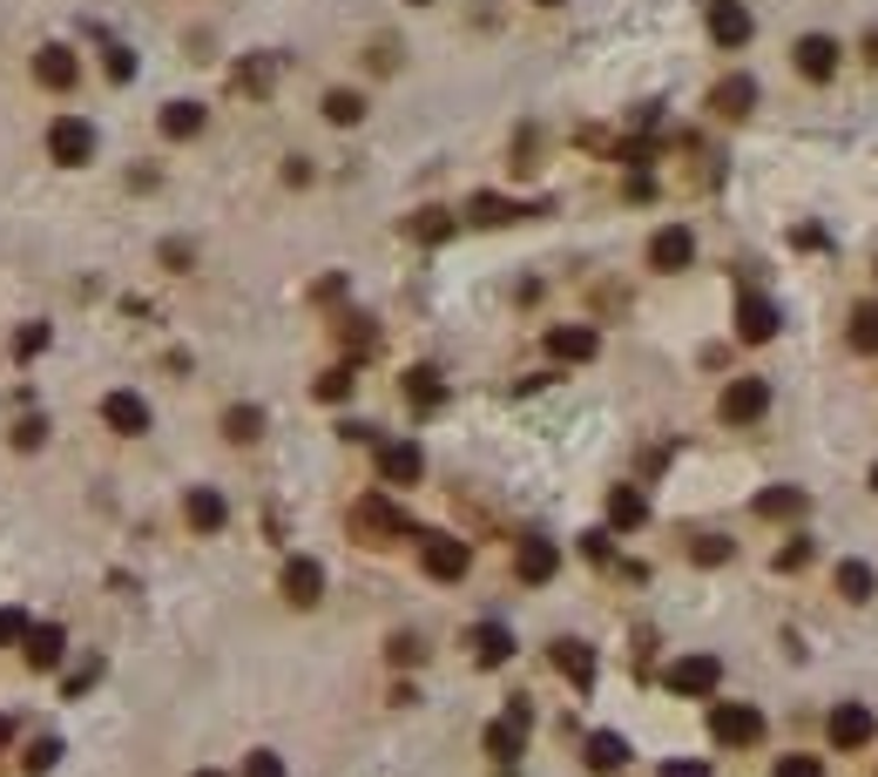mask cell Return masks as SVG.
I'll return each mask as SVG.
<instances>
[{
    "instance_id": "cell-12",
    "label": "cell",
    "mask_w": 878,
    "mask_h": 777,
    "mask_svg": "<svg viewBox=\"0 0 878 777\" xmlns=\"http://www.w3.org/2000/svg\"><path fill=\"white\" fill-rule=\"evenodd\" d=\"M595 352H601V338L588 325H555L548 331V359H561V366H588Z\"/></svg>"
},
{
    "instance_id": "cell-45",
    "label": "cell",
    "mask_w": 878,
    "mask_h": 777,
    "mask_svg": "<svg viewBox=\"0 0 878 777\" xmlns=\"http://www.w3.org/2000/svg\"><path fill=\"white\" fill-rule=\"evenodd\" d=\"M136 74V54L129 48H109V81H129Z\"/></svg>"
},
{
    "instance_id": "cell-36",
    "label": "cell",
    "mask_w": 878,
    "mask_h": 777,
    "mask_svg": "<svg viewBox=\"0 0 878 777\" xmlns=\"http://www.w3.org/2000/svg\"><path fill=\"white\" fill-rule=\"evenodd\" d=\"M770 777H825V764H818V757H805V750H790V757H777V764H770Z\"/></svg>"
},
{
    "instance_id": "cell-4",
    "label": "cell",
    "mask_w": 878,
    "mask_h": 777,
    "mask_svg": "<svg viewBox=\"0 0 878 777\" xmlns=\"http://www.w3.org/2000/svg\"><path fill=\"white\" fill-rule=\"evenodd\" d=\"M662 683L676 689V697H710V689L724 683V663H717V656H676V663L662 669Z\"/></svg>"
},
{
    "instance_id": "cell-26",
    "label": "cell",
    "mask_w": 878,
    "mask_h": 777,
    "mask_svg": "<svg viewBox=\"0 0 878 777\" xmlns=\"http://www.w3.org/2000/svg\"><path fill=\"white\" fill-rule=\"evenodd\" d=\"M162 136H169V142L203 136V102H169V109H162Z\"/></svg>"
},
{
    "instance_id": "cell-23",
    "label": "cell",
    "mask_w": 878,
    "mask_h": 777,
    "mask_svg": "<svg viewBox=\"0 0 878 777\" xmlns=\"http://www.w3.org/2000/svg\"><path fill=\"white\" fill-rule=\"evenodd\" d=\"M467 649H473V663H480V669H500V663L513 656V636H507L500 622H480V629L467 636Z\"/></svg>"
},
{
    "instance_id": "cell-52",
    "label": "cell",
    "mask_w": 878,
    "mask_h": 777,
    "mask_svg": "<svg viewBox=\"0 0 878 777\" xmlns=\"http://www.w3.org/2000/svg\"><path fill=\"white\" fill-rule=\"evenodd\" d=\"M197 777H223V770H197Z\"/></svg>"
},
{
    "instance_id": "cell-8",
    "label": "cell",
    "mask_w": 878,
    "mask_h": 777,
    "mask_svg": "<svg viewBox=\"0 0 878 777\" xmlns=\"http://www.w3.org/2000/svg\"><path fill=\"white\" fill-rule=\"evenodd\" d=\"M48 156H54L61 169H81L88 156H96V129H88V122H74V116H61V122L48 129Z\"/></svg>"
},
{
    "instance_id": "cell-48",
    "label": "cell",
    "mask_w": 878,
    "mask_h": 777,
    "mask_svg": "<svg viewBox=\"0 0 878 777\" xmlns=\"http://www.w3.org/2000/svg\"><path fill=\"white\" fill-rule=\"evenodd\" d=\"M581 555L588 561H608V535H581Z\"/></svg>"
},
{
    "instance_id": "cell-20",
    "label": "cell",
    "mask_w": 878,
    "mask_h": 777,
    "mask_svg": "<svg viewBox=\"0 0 878 777\" xmlns=\"http://www.w3.org/2000/svg\"><path fill=\"white\" fill-rule=\"evenodd\" d=\"M737 338H744V345L777 338V305H770V298H744V305H737Z\"/></svg>"
},
{
    "instance_id": "cell-27",
    "label": "cell",
    "mask_w": 878,
    "mask_h": 777,
    "mask_svg": "<svg viewBox=\"0 0 878 777\" xmlns=\"http://www.w3.org/2000/svg\"><path fill=\"white\" fill-rule=\"evenodd\" d=\"M622 764H629V744L615 737V730H595V737H588V770L608 777V770H622Z\"/></svg>"
},
{
    "instance_id": "cell-42",
    "label": "cell",
    "mask_w": 878,
    "mask_h": 777,
    "mask_svg": "<svg viewBox=\"0 0 878 777\" xmlns=\"http://www.w3.org/2000/svg\"><path fill=\"white\" fill-rule=\"evenodd\" d=\"M237 89H271V61H250V68H237Z\"/></svg>"
},
{
    "instance_id": "cell-2",
    "label": "cell",
    "mask_w": 878,
    "mask_h": 777,
    "mask_svg": "<svg viewBox=\"0 0 878 777\" xmlns=\"http://www.w3.org/2000/svg\"><path fill=\"white\" fill-rule=\"evenodd\" d=\"M710 737L730 744V750H750V744H764V710L757 704H717L710 710Z\"/></svg>"
},
{
    "instance_id": "cell-32",
    "label": "cell",
    "mask_w": 878,
    "mask_h": 777,
    "mask_svg": "<svg viewBox=\"0 0 878 777\" xmlns=\"http://www.w3.org/2000/svg\"><path fill=\"white\" fill-rule=\"evenodd\" d=\"M223 434H230L237 447H250V440L263 434V412H257V406H230V412H223Z\"/></svg>"
},
{
    "instance_id": "cell-34",
    "label": "cell",
    "mask_w": 878,
    "mask_h": 777,
    "mask_svg": "<svg viewBox=\"0 0 878 777\" xmlns=\"http://www.w3.org/2000/svg\"><path fill=\"white\" fill-rule=\"evenodd\" d=\"M689 561L717 568V561H730V541H724V535H696V541H689Z\"/></svg>"
},
{
    "instance_id": "cell-24",
    "label": "cell",
    "mask_w": 878,
    "mask_h": 777,
    "mask_svg": "<svg viewBox=\"0 0 878 777\" xmlns=\"http://www.w3.org/2000/svg\"><path fill=\"white\" fill-rule=\"evenodd\" d=\"M805 514V487H764L757 494V521H798Z\"/></svg>"
},
{
    "instance_id": "cell-51",
    "label": "cell",
    "mask_w": 878,
    "mask_h": 777,
    "mask_svg": "<svg viewBox=\"0 0 878 777\" xmlns=\"http://www.w3.org/2000/svg\"><path fill=\"white\" fill-rule=\"evenodd\" d=\"M871 494H878V467H871Z\"/></svg>"
},
{
    "instance_id": "cell-38",
    "label": "cell",
    "mask_w": 878,
    "mask_h": 777,
    "mask_svg": "<svg viewBox=\"0 0 878 777\" xmlns=\"http://www.w3.org/2000/svg\"><path fill=\"white\" fill-rule=\"evenodd\" d=\"M243 777H291V770H285L278 750H250V757H243Z\"/></svg>"
},
{
    "instance_id": "cell-37",
    "label": "cell",
    "mask_w": 878,
    "mask_h": 777,
    "mask_svg": "<svg viewBox=\"0 0 878 777\" xmlns=\"http://www.w3.org/2000/svg\"><path fill=\"white\" fill-rule=\"evenodd\" d=\"M351 366H331V372H318V399H351Z\"/></svg>"
},
{
    "instance_id": "cell-21",
    "label": "cell",
    "mask_w": 878,
    "mask_h": 777,
    "mask_svg": "<svg viewBox=\"0 0 878 777\" xmlns=\"http://www.w3.org/2000/svg\"><path fill=\"white\" fill-rule=\"evenodd\" d=\"M548 656H555V669H561V676H568L575 689H588V683H595V649H588V642H575V636H561V642H555Z\"/></svg>"
},
{
    "instance_id": "cell-1",
    "label": "cell",
    "mask_w": 878,
    "mask_h": 777,
    "mask_svg": "<svg viewBox=\"0 0 878 777\" xmlns=\"http://www.w3.org/2000/svg\"><path fill=\"white\" fill-rule=\"evenodd\" d=\"M351 535L372 541V548H379V541H399V535H406V514H399L386 494H366L359 507H351Z\"/></svg>"
},
{
    "instance_id": "cell-47",
    "label": "cell",
    "mask_w": 878,
    "mask_h": 777,
    "mask_svg": "<svg viewBox=\"0 0 878 777\" xmlns=\"http://www.w3.org/2000/svg\"><path fill=\"white\" fill-rule=\"evenodd\" d=\"M419 656H426V649H419L412 636H392V663H419Z\"/></svg>"
},
{
    "instance_id": "cell-35",
    "label": "cell",
    "mask_w": 878,
    "mask_h": 777,
    "mask_svg": "<svg viewBox=\"0 0 878 777\" xmlns=\"http://www.w3.org/2000/svg\"><path fill=\"white\" fill-rule=\"evenodd\" d=\"M447 230H453V217H447V210H419V217H412V237H419V243H439Z\"/></svg>"
},
{
    "instance_id": "cell-29",
    "label": "cell",
    "mask_w": 878,
    "mask_h": 777,
    "mask_svg": "<svg viewBox=\"0 0 878 777\" xmlns=\"http://www.w3.org/2000/svg\"><path fill=\"white\" fill-rule=\"evenodd\" d=\"M871 588H878V575L865 561H838V595L845 601H871Z\"/></svg>"
},
{
    "instance_id": "cell-9",
    "label": "cell",
    "mask_w": 878,
    "mask_h": 777,
    "mask_svg": "<svg viewBox=\"0 0 878 777\" xmlns=\"http://www.w3.org/2000/svg\"><path fill=\"white\" fill-rule=\"evenodd\" d=\"M825 737H831V750H865L871 744V710L865 704H838L831 724H825Z\"/></svg>"
},
{
    "instance_id": "cell-31",
    "label": "cell",
    "mask_w": 878,
    "mask_h": 777,
    "mask_svg": "<svg viewBox=\"0 0 878 777\" xmlns=\"http://www.w3.org/2000/svg\"><path fill=\"white\" fill-rule=\"evenodd\" d=\"M467 217L473 223H513V217H535V210H527V203H500V197H473Z\"/></svg>"
},
{
    "instance_id": "cell-44",
    "label": "cell",
    "mask_w": 878,
    "mask_h": 777,
    "mask_svg": "<svg viewBox=\"0 0 878 777\" xmlns=\"http://www.w3.org/2000/svg\"><path fill=\"white\" fill-rule=\"evenodd\" d=\"M41 440H48V419H21V426H14V447H21V454L41 447Z\"/></svg>"
},
{
    "instance_id": "cell-43",
    "label": "cell",
    "mask_w": 878,
    "mask_h": 777,
    "mask_svg": "<svg viewBox=\"0 0 878 777\" xmlns=\"http://www.w3.org/2000/svg\"><path fill=\"white\" fill-rule=\"evenodd\" d=\"M21 636H28V616H21V609H0V649L21 642Z\"/></svg>"
},
{
    "instance_id": "cell-11",
    "label": "cell",
    "mask_w": 878,
    "mask_h": 777,
    "mask_svg": "<svg viewBox=\"0 0 878 777\" xmlns=\"http://www.w3.org/2000/svg\"><path fill=\"white\" fill-rule=\"evenodd\" d=\"M318 595H325V568L311 555H291L285 561V601H291V609H311Z\"/></svg>"
},
{
    "instance_id": "cell-18",
    "label": "cell",
    "mask_w": 878,
    "mask_h": 777,
    "mask_svg": "<svg viewBox=\"0 0 878 777\" xmlns=\"http://www.w3.org/2000/svg\"><path fill=\"white\" fill-rule=\"evenodd\" d=\"M61 649H68V636H61L54 622H28V636H21L28 669H54V663H61Z\"/></svg>"
},
{
    "instance_id": "cell-22",
    "label": "cell",
    "mask_w": 878,
    "mask_h": 777,
    "mask_svg": "<svg viewBox=\"0 0 878 777\" xmlns=\"http://www.w3.org/2000/svg\"><path fill=\"white\" fill-rule=\"evenodd\" d=\"M74 74H81V61H74L68 48H41V54H34V81H41V89L61 96V89H74Z\"/></svg>"
},
{
    "instance_id": "cell-15",
    "label": "cell",
    "mask_w": 878,
    "mask_h": 777,
    "mask_svg": "<svg viewBox=\"0 0 878 777\" xmlns=\"http://www.w3.org/2000/svg\"><path fill=\"white\" fill-rule=\"evenodd\" d=\"M102 419L116 426L122 440H142V434H149V399H136V392H109V399H102Z\"/></svg>"
},
{
    "instance_id": "cell-39",
    "label": "cell",
    "mask_w": 878,
    "mask_h": 777,
    "mask_svg": "<svg viewBox=\"0 0 878 777\" xmlns=\"http://www.w3.org/2000/svg\"><path fill=\"white\" fill-rule=\"evenodd\" d=\"M54 757H61V744H54V737H41L21 764H28V777H41V770H54Z\"/></svg>"
},
{
    "instance_id": "cell-5",
    "label": "cell",
    "mask_w": 878,
    "mask_h": 777,
    "mask_svg": "<svg viewBox=\"0 0 878 777\" xmlns=\"http://www.w3.org/2000/svg\"><path fill=\"white\" fill-rule=\"evenodd\" d=\"M527 724H535V710H527V704L513 697V704H507V717H500V724H487V737H480V744H487V757H493V764H513V757H520V744H527Z\"/></svg>"
},
{
    "instance_id": "cell-33",
    "label": "cell",
    "mask_w": 878,
    "mask_h": 777,
    "mask_svg": "<svg viewBox=\"0 0 878 777\" xmlns=\"http://www.w3.org/2000/svg\"><path fill=\"white\" fill-rule=\"evenodd\" d=\"M366 116V96H351V89H331L325 96V122H338V129H351V122H359Z\"/></svg>"
},
{
    "instance_id": "cell-49",
    "label": "cell",
    "mask_w": 878,
    "mask_h": 777,
    "mask_svg": "<svg viewBox=\"0 0 878 777\" xmlns=\"http://www.w3.org/2000/svg\"><path fill=\"white\" fill-rule=\"evenodd\" d=\"M14 744V717H0V750H8Z\"/></svg>"
},
{
    "instance_id": "cell-30",
    "label": "cell",
    "mask_w": 878,
    "mask_h": 777,
    "mask_svg": "<svg viewBox=\"0 0 878 777\" xmlns=\"http://www.w3.org/2000/svg\"><path fill=\"white\" fill-rule=\"evenodd\" d=\"M845 338H851V352H865V359H871V352H878V305H858Z\"/></svg>"
},
{
    "instance_id": "cell-41",
    "label": "cell",
    "mask_w": 878,
    "mask_h": 777,
    "mask_svg": "<svg viewBox=\"0 0 878 777\" xmlns=\"http://www.w3.org/2000/svg\"><path fill=\"white\" fill-rule=\"evenodd\" d=\"M41 345H48V325H21V331H14V352H21V359H34Z\"/></svg>"
},
{
    "instance_id": "cell-50",
    "label": "cell",
    "mask_w": 878,
    "mask_h": 777,
    "mask_svg": "<svg viewBox=\"0 0 878 777\" xmlns=\"http://www.w3.org/2000/svg\"><path fill=\"white\" fill-rule=\"evenodd\" d=\"M535 8H561V0H535Z\"/></svg>"
},
{
    "instance_id": "cell-17",
    "label": "cell",
    "mask_w": 878,
    "mask_h": 777,
    "mask_svg": "<svg viewBox=\"0 0 878 777\" xmlns=\"http://www.w3.org/2000/svg\"><path fill=\"white\" fill-rule=\"evenodd\" d=\"M710 109H717V116H730V122H737V116H750V109H757V81H750V74H724L717 89H710Z\"/></svg>"
},
{
    "instance_id": "cell-10",
    "label": "cell",
    "mask_w": 878,
    "mask_h": 777,
    "mask_svg": "<svg viewBox=\"0 0 878 777\" xmlns=\"http://www.w3.org/2000/svg\"><path fill=\"white\" fill-rule=\"evenodd\" d=\"M750 8H744V0H710V41L717 48H744L750 41Z\"/></svg>"
},
{
    "instance_id": "cell-19",
    "label": "cell",
    "mask_w": 878,
    "mask_h": 777,
    "mask_svg": "<svg viewBox=\"0 0 878 777\" xmlns=\"http://www.w3.org/2000/svg\"><path fill=\"white\" fill-rule=\"evenodd\" d=\"M513 568H520V581H555V568H561V548L555 541H520V555H513Z\"/></svg>"
},
{
    "instance_id": "cell-53",
    "label": "cell",
    "mask_w": 878,
    "mask_h": 777,
    "mask_svg": "<svg viewBox=\"0 0 878 777\" xmlns=\"http://www.w3.org/2000/svg\"><path fill=\"white\" fill-rule=\"evenodd\" d=\"M412 8H426V0H412Z\"/></svg>"
},
{
    "instance_id": "cell-7",
    "label": "cell",
    "mask_w": 878,
    "mask_h": 777,
    "mask_svg": "<svg viewBox=\"0 0 878 777\" xmlns=\"http://www.w3.org/2000/svg\"><path fill=\"white\" fill-rule=\"evenodd\" d=\"M764 406H770V386L764 379H730L724 399H717L724 426H750V419H764Z\"/></svg>"
},
{
    "instance_id": "cell-14",
    "label": "cell",
    "mask_w": 878,
    "mask_h": 777,
    "mask_svg": "<svg viewBox=\"0 0 878 777\" xmlns=\"http://www.w3.org/2000/svg\"><path fill=\"white\" fill-rule=\"evenodd\" d=\"M426 474V454L412 447V440H392V447H379V480L386 487H412Z\"/></svg>"
},
{
    "instance_id": "cell-46",
    "label": "cell",
    "mask_w": 878,
    "mask_h": 777,
    "mask_svg": "<svg viewBox=\"0 0 878 777\" xmlns=\"http://www.w3.org/2000/svg\"><path fill=\"white\" fill-rule=\"evenodd\" d=\"M662 777H710V764H696V757H676V764H662Z\"/></svg>"
},
{
    "instance_id": "cell-40",
    "label": "cell",
    "mask_w": 878,
    "mask_h": 777,
    "mask_svg": "<svg viewBox=\"0 0 878 777\" xmlns=\"http://www.w3.org/2000/svg\"><path fill=\"white\" fill-rule=\"evenodd\" d=\"M811 561V541H790V548H777V575H798Z\"/></svg>"
},
{
    "instance_id": "cell-13",
    "label": "cell",
    "mask_w": 878,
    "mask_h": 777,
    "mask_svg": "<svg viewBox=\"0 0 878 777\" xmlns=\"http://www.w3.org/2000/svg\"><path fill=\"white\" fill-rule=\"evenodd\" d=\"M790 61H798L805 81H831V74H838V41H831V34H805L798 48H790Z\"/></svg>"
},
{
    "instance_id": "cell-6",
    "label": "cell",
    "mask_w": 878,
    "mask_h": 777,
    "mask_svg": "<svg viewBox=\"0 0 878 777\" xmlns=\"http://www.w3.org/2000/svg\"><path fill=\"white\" fill-rule=\"evenodd\" d=\"M696 265V230L689 223H662L649 237V271H689Z\"/></svg>"
},
{
    "instance_id": "cell-16",
    "label": "cell",
    "mask_w": 878,
    "mask_h": 777,
    "mask_svg": "<svg viewBox=\"0 0 878 777\" xmlns=\"http://www.w3.org/2000/svg\"><path fill=\"white\" fill-rule=\"evenodd\" d=\"M183 521H190L197 535H217V528L230 521V507H223L217 487H190V494H183Z\"/></svg>"
},
{
    "instance_id": "cell-25",
    "label": "cell",
    "mask_w": 878,
    "mask_h": 777,
    "mask_svg": "<svg viewBox=\"0 0 878 777\" xmlns=\"http://www.w3.org/2000/svg\"><path fill=\"white\" fill-rule=\"evenodd\" d=\"M649 521V500L636 487H608V528H642Z\"/></svg>"
},
{
    "instance_id": "cell-28",
    "label": "cell",
    "mask_w": 878,
    "mask_h": 777,
    "mask_svg": "<svg viewBox=\"0 0 878 777\" xmlns=\"http://www.w3.org/2000/svg\"><path fill=\"white\" fill-rule=\"evenodd\" d=\"M406 399H412L419 412H432L439 399H447V386H439V372H432V366H412V372H406Z\"/></svg>"
},
{
    "instance_id": "cell-3",
    "label": "cell",
    "mask_w": 878,
    "mask_h": 777,
    "mask_svg": "<svg viewBox=\"0 0 878 777\" xmlns=\"http://www.w3.org/2000/svg\"><path fill=\"white\" fill-rule=\"evenodd\" d=\"M419 568H426L432 581H460V575L473 568V548L453 541V535H426V541H419Z\"/></svg>"
}]
</instances>
